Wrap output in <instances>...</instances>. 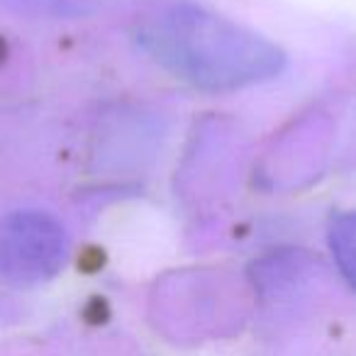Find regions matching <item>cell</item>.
Wrapping results in <instances>:
<instances>
[{
  "label": "cell",
  "instance_id": "6da1fadb",
  "mask_svg": "<svg viewBox=\"0 0 356 356\" xmlns=\"http://www.w3.org/2000/svg\"><path fill=\"white\" fill-rule=\"evenodd\" d=\"M134 37L163 71L210 93L264 83L286 66L276 42L191 0L149 8Z\"/></svg>",
  "mask_w": 356,
  "mask_h": 356
},
{
  "label": "cell",
  "instance_id": "7a4b0ae2",
  "mask_svg": "<svg viewBox=\"0 0 356 356\" xmlns=\"http://www.w3.org/2000/svg\"><path fill=\"white\" fill-rule=\"evenodd\" d=\"M69 234L40 210H17L0 220V276L15 286H37L64 268Z\"/></svg>",
  "mask_w": 356,
  "mask_h": 356
},
{
  "label": "cell",
  "instance_id": "3957f363",
  "mask_svg": "<svg viewBox=\"0 0 356 356\" xmlns=\"http://www.w3.org/2000/svg\"><path fill=\"white\" fill-rule=\"evenodd\" d=\"M110 0H0V6L32 17H79L90 15Z\"/></svg>",
  "mask_w": 356,
  "mask_h": 356
},
{
  "label": "cell",
  "instance_id": "277c9868",
  "mask_svg": "<svg viewBox=\"0 0 356 356\" xmlns=\"http://www.w3.org/2000/svg\"><path fill=\"white\" fill-rule=\"evenodd\" d=\"M330 249L341 276L356 291V210L339 215L330 225Z\"/></svg>",
  "mask_w": 356,
  "mask_h": 356
}]
</instances>
